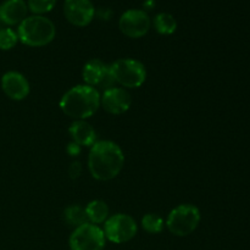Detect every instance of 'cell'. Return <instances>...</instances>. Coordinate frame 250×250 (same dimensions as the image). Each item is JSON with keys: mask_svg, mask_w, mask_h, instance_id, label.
Returning <instances> with one entry per match:
<instances>
[{"mask_svg": "<svg viewBox=\"0 0 250 250\" xmlns=\"http://www.w3.org/2000/svg\"><path fill=\"white\" fill-rule=\"evenodd\" d=\"M151 21L146 11L131 9L125 11L119 20L120 31L129 38H141L150 29Z\"/></svg>", "mask_w": 250, "mask_h": 250, "instance_id": "obj_9", "label": "cell"}, {"mask_svg": "<svg viewBox=\"0 0 250 250\" xmlns=\"http://www.w3.org/2000/svg\"><path fill=\"white\" fill-rule=\"evenodd\" d=\"M99 106V90L87 84H80L71 88L60 100V109L63 114L75 120H85L93 116Z\"/></svg>", "mask_w": 250, "mask_h": 250, "instance_id": "obj_2", "label": "cell"}, {"mask_svg": "<svg viewBox=\"0 0 250 250\" xmlns=\"http://www.w3.org/2000/svg\"><path fill=\"white\" fill-rule=\"evenodd\" d=\"M19 41L24 45L41 48L48 45L56 36L55 24L42 15L27 16L17 28Z\"/></svg>", "mask_w": 250, "mask_h": 250, "instance_id": "obj_3", "label": "cell"}, {"mask_svg": "<svg viewBox=\"0 0 250 250\" xmlns=\"http://www.w3.org/2000/svg\"><path fill=\"white\" fill-rule=\"evenodd\" d=\"M73 143L80 146H92L97 142V132L85 120H76L70 127Z\"/></svg>", "mask_w": 250, "mask_h": 250, "instance_id": "obj_14", "label": "cell"}, {"mask_svg": "<svg viewBox=\"0 0 250 250\" xmlns=\"http://www.w3.org/2000/svg\"><path fill=\"white\" fill-rule=\"evenodd\" d=\"M2 92L12 100H23L29 94V83L22 73L9 71L1 77Z\"/></svg>", "mask_w": 250, "mask_h": 250, "instance_id": "obj_12", "label": "cell"}, {"mask_svg": "<svg viewBox=\"0 0 250 250\" xmlns=\"http://www.w3.org/2000/svg\"><path fill=\"white\" fill-rule=\"evenodd\" d=\"M67 153L70 154L71 156H76L81 153V146L76 143H70L67 146Z\"/></svg>", "mask_w": 250, "mask_h": 250, "instance_id": "obj_22", "label": "cell"}, {"mask_svg": "<svg viewBox=\"0 0 250 250\" xmlns=\"http://www.w3.org/2000/svg\"><path fill=\"white\" fill-rule=\"evenodd\" d=\"M65 220L70 226H73L75 229L89 222L87 214H85V209L81 207H76V205L68 207L65 210Z\"/></svg>", "mask_w": 250, "mask_h": 250, "instance_id": "obj_17", "label": "cell"}, {"mask_svg": "<svg viewBox=\"0 0 250 250\" xmlns=\"http://www.w3.org/2000/svg\"><path fill=\"white\" fill-rule=\"evenodd\" d=\"M83 81L85 84L95 88V89H102L103 92L115 87V80L112 77L111 68L110 65H106L102 60H90L83 67Z\"/></svg>", "mask_w": 250, "mask_h": 250, "instance_id": "obj_8", "label": "cell"}, {"mask_svg": "<svg viewBox=\"0 0 250 250\" xmlns=\"http://www.w3.org/2000/svg\"><path fill=\"white\" fill-rule=\"evenodd\" d=\"M137 222L126 214H116L109 217L104 225V234L107 241L116 244L129 242L137 234Z\"/></svg>", "mask_w": 250, "mask_h": 250, "instance_id": "obj_7", "label": "cell"}, {"mask_svg": "<svg viewBox=\"0 0 250 250\" xmlns=\"http://www.w3.org/2000/svg\"><path fill=\"white\" fill-rule=\"evenodd\" d=\"M111 68L115 82L125 88H138L146 82V70L143 63L134 59H120L115 61Z\"/></svg>", "mask_w": 250, "mask_h": 250, "instance_id": "obj_5", "label": "cell"}, {"mask_svg": "<svg viewBox=\"0 0 250 250\" xmlns=\"http://www.w3.org/2000/svg\"><path fill=\"white\" fill-rule=\"evenodd\" d=\"M85 214L90 224H104L109 219V208L103 200H93L85 208Z\"/></svg>", "mask_w": 250, "mask_h": 250, "instance_id": "obj_15", "label": "cell"}, {"mask_svg": "<svg viewBox=\"0 0 250 250\" xmlns=\"http://www.w3.org/2000/svg\"><path fill=\"white\" fill-rule=\"evenodd\" d=\"M105 242L104 231L98 225L88 222L76 227L68 243L71 250H104Z\"/></svg>", "mask_w": 250, "mask_h": 250, "instance_id": "obj_6", "label": "cell"}, {"mask_svg": "<svg viewBox=\"0 0 250 250\" xmlns=\"http://www.w3.org/2000/svg\"><path fill=\"white\" fill-rule=\"evenodd\" d=\"M132 98L125 88L112 87L100 95V105L111 115H122L131 107Z\"/></svg>", "mask_w": 250, "mask_h": 250, "instance_id": "obj_11", "label": "cell"}, {"mask_svg": "<svg viewBox=\"0 0 250 250\" xmlns=\"http://www.w3.org/2000/svg\"><path fill=\"white\" fill-rule=\"evenodd\" d=\"M81 172H82V166H81V164L78 163V161L71 164L70 168H68V173H70V177L72 178V180L80 177Z\"/></svg>", "mask_w": 250, "mask_h": 250, "instance_id": "obj_21", "label": "cell"}, {"mask_svg": "<svg viewBox=\"0 0 250 250\" xmlns=\"http://www.w3.org/2000/svg\"><path fill=\"white\" fill-rule=\"evenodd\" d=\"M124 164V151L115 142L99 141L92 146L88 156V167L95 180H112L121 172Z\"/></svg>", "mask_w": 250, "mask_h": 250, "instance_id": "obj_1", "label": "cell"}, {"mask_svg": "<svg viewBox=\"0 0 250 250\" xmlns=\"http://www.w3.org/2000/svg\"><path fill=\"white\" fill-rule=\"evenodd\" d=\"M19 42L17 32L11 28L0 29V50H10Z\"/></svg>", "mask_w": 250, "mask_h": 250, "instance_id": "obj_20", "label": "cell"}, {"mask_svg": "<svg viewBox=\"0 0 250 250\" xmlns=\"http://www.w3.org/2000/svg\"><path fill=\"white\" fill-rule=\"evenodd\" d=\"M142 226L148 233L156 234L160 233L164 229V220L159 215L155 214H146L142 219Z\"/></svg>", "mask_w": 250, "mask_h": 250, "instance_id": "obj_18", "label": "cell"}, {"mask_svg": "<svg viewBox=\"0 0 250 250\" xmlns=\"http://www.w3.org/2000/svg\"><path fill=\"white\" fill-rule=\"evenodd\" d=\"M56 4V0H28L27 6L31 12L34 15H42L46 14V12L51 11Z\"/></svg>", "mask_w": 250, "mask_h": 250, "instance_id": "obj_19", "label": "cell"}, {"mask_svg": "<svg viewBox=\"0 0 250 250\" xmlns=\"http://www.w3.org/2000/svg\"><path fill=\"white\" fill-rule=\"evenodd\" d=\"M199 222V209L192 204H182L171 210L166 220V226L173 236L187 237L197 229Z\"/></svg>", "mask_w": 250, "mask_h": 250, "instance_id": "obj_4", "label": "cell"}, {"mask_svg": "<svg viewBox=\"0 0 250 250\" xmlns=\"http://www.w3.org/2000/svg\"><path fill=\"white\" fill-rule=\"evenodd\" d=\"M154 28L159 34H164V36H168V34L175 33L177 29V21L175 17L167 12H160L154 17Z\"/></svg>", "mask_w": 250, "mask_h": 250, "instance_id": "obj_16", "label": "cell"}, {"mask_svg": "<svg viewBox=\"0 0 250 250\" xmlns=\"http://www.w3.org/2000/svg\"><path fill=\"white\" fill-rule=\"evenodd\" d=\"M63 14L71 24L85 27L94 19L95 9L90 0H65Z\"/></svg>", "mask_w": 250, "mask_h": 250, "instance_id": "obj_10", "label": "cell"}, {"mask_svg": "<svg viewBox=\"0 0 250 250\" xmlns=\"http://www.w3.org/2000/svg\"><path fill=\"white\" fill-rule=\"evenodd\" d=\"M28 6L24 0H6L0 5V21L7 26L20 24L27 17Z\"/></svg>", "mask_w": 250, "mask_h": 250, "instance_id": "obj_13", "label": "cell"}]
</instances>
